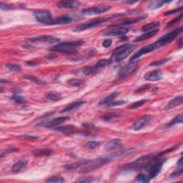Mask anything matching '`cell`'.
I'll use <instances>...</instances> for the list:
<instances>
[{"mask_svg":"<svg viewBox=\"0 0 183 183\" xmlns=\"http://www.w3.org/2000/svg\"><path fill=\"white\" fill-rule=\"evenodd\" d=\"M182 27H179V28L173 29L172 31L170 32H168L166 34H165V35L161 37L157 42H155L152 44L155 50L160 47H162L167 45V44L171 42L174 40L180 34L182 33Z\"/></svg>","mask_w":183,"mask_h":183,"instance_id":"cell-3","label":"cell"},{"mask_svg":"<svg viewBox=\"0 0 183 183\" xmlns=\"http://www.w3.org/2000/svg\"><path fill=\"white\" fill-rule=\"evenodd\" d=\"M121 145H122V140L120 139H114L106 143L105 150L106 151H112L120 147Z\"/></svg>","mask_w":183,"mask_h":183,"instance_id":"cell-16","label":"cell"},{"mask_svg":"<svg viewBox=\"0 0 183 183\" xmlns=\"http://www.w3.org/2000/svg\"><path fill=\"white\" fill-rule=\"evenodd\" d=\"M84 44L83 40H77L71 42H64L50 48V50L58 52L61 53H66L69 54H77L76 48L81 47Z\"/></svg>","mask_w":183,"mask_h":183,"instance_id":"cell-1","label":"cell"},{"mask_svg":"<svg viewBox=\"0 0 183 183\" xmlns=\"http://www.w3.org/2000/svg\"><path fill=\"white\" fill-rule=\"evenodd\" d=\"M158 31H159V29H155V30L147 32H145V34H141L140 36L137 37V38L135 39L134 42H141V41L145 40V39H150V38L152 37L155 35V34L158 32Z\"/></svg>","mask_w":183,"mask_h":183,"instance_id":"cell-24","label":"cell"},{"mask_svg":"<svg viewBox=\"0 0 183 183\" xmlns=\"http://www.w3.org/2000/svg\"><path fill=\"white\" fill-rule=\"evenodd\" d=\"M117 115H116L115 113H107V114H105L103 116H102V119L103 120L105 121H110L112 120V118L117 117Z\"/></svg>","mask_w":183,"mask_h":183,"instance_id":"cell-45","label":"cell"},{"mask_svg":"<svg viewBox=\"0 0 183 183\" xmlns=\"http://www.w3.org/2000/svg\"><path fill=\"white\" fill-rule=\"evenodd\" d=\"M24 78H26V79H27V80L33 82H35L36 84H38V85H44V84H45V82H43L42 80H39V79L35 77H33V76H31V75L25 76L24 77Z\"/></svg>","mask_w":183,"mask_h":183,"instance_id":"cell-40","label":"cell"},{"mask_svg":"<svg viewBox=\"0 0 183 183\" xmlns=\"http://www.w3.org/2000/svg\"><path fill=\"white\" fill-rule=\"evenodd\" d=\"M170 2H167V1H162V0H158V1H154L152 2L151 3L148 5V7L150 9H157L158 8H160L162 7L165 4L170 3Z\"/></svg>","mask_w":183,"mask_h":183,"instance_id":"cell-28","label":"cell"},{"mask_svg":"<svg viewBox=\"0 0 183 183\" xmlns=\"http://www.w3.org/2000/svg\"><path fill=\"white\" fill-rule=\"evenodd\" d=\"M125 3H126V4H133L137 3V2H125Z\"/></svg>","mask_w":183,"mask_h":183,"instance_id":"cell-53","label":"cell"},{"mask_svg":"<svg viewBox=\"0 0 183 183\" xmlns=\"http://www.w3.org/2000/svg\"><path fill=\"white\" fill-rule=\"evenodd\" d=\"M113 17H103V18L94 19L92 21H90L89 22H87L85 24H82L81 25H79L76 27V29L74 31L75 32H82L86 29H89L93 27H95L97 26L100 25V24L105 23V22H109L110 19H112Z\"/></svg>","mask_w":183,"mask_h":183,"instance_id":"cell-6","label":"cell"},{"mask_svg":"<svg viewBox=\"0 0 183 183\" xmlns=\"http://www.w3.org/2000/svg\"><path fill=\"white\" fill-rule=\"evenodd\" d=\"M100 70H101L100 69L95 65V66L86 67L83 69L82 72L86 75H92V74H95L96 72H99Z\"/></svg>","mask_w":183,"mask_h":183,"instance_id":"cell-27","label":"cell"},{"mask_svg":"<svg viewBox=\"0 0 183 183\" xmlns=\"http://www.w3.org/2000/svg\"><path fill=\"white\" fill-rule=\"evenodd\" d=\"M129 29L125 27H113L110 28L107 31L105 32V35H115V36H122L127 34Z\"/></svg>","mask_w":183,"mask_h":183,"instance_id":"cell-14","label":"cell"},{"mask_svg":"<svg viewBox=\"0 0 183 183\" xmlns=\"http://www.w3.org/2000/svg\"><path fill=\"white\" fill-rule=\"evenodd\" d=\"M111 62H112V60H111V59H100V60H99L98 62L96 64V65H97L100 70H102V68H105V67L110 65Z\"/></svg>","mask_w":183,"mask_h":183,"instance_id":"cell-33","label":"cell"},{"mask_svg":"<svg viewBox=\"0 0 183 183\" xmlns=\"http://www.w3.org/2000/svg\"><path fill=\"white\" fill-rule=\"evenodd\" d=\"M182 174V167H177V170L173 172L171 175H170V178H177L179 177L180 175Z\"/></svg>","mask_w":183,"mask_h":183,"instance_id":"cell-42","label":"cell"},{"mask_svg":"<svg viewBox=\"0 0 183 183\" xmlns=\"http://www.w3.org/2000/svg\"><path fill=\"white\" fill-rule=\"evenodd\" d=\"M34 15L37 21L40 22V23L48 24V25H49V24L53 19L50 12L46 10L35 11L34 12Z\"/></svg>","mask_w":183,"mask_h":183,"instance_id":"cell-8","label":"cell"},{"mask_svg":"<svg viewBox=\"0 0 183 183\" xmlns=\"http://www.w3.org/2000/svg\"><path fill=\"white\" fill-rule=\"evenodd\" d=\"M133 49V46L130 44H125L119 46L114 50L112 54V59L116 62H120L130 55L132 52Z\"/></svg>","mask_w":183,"mask_h":183,"instance_id":"cell-4","label":"cell"},{"mask_svg":"<svg viewBox=\"0 0 183 183\" xmlns=\"http://www.w3.org/2000/svg\"><path fill=\"white\" fill-rule=\"evenodd\" d=\"M6 67L9 69L10 71L12 72H19L22 70V67L20 65H14V64H8Z\"/></svg>","mask_w":183,"mask_h":183,"instance_id":"cell-41","label":"cell"},{"mask_svg":"<svg viewBox=\"0 0 183 183\" xmlns=\"http://www.w3.org/2000/svg\"><path fill=\"white\" fill-rule=\"evenodd\" d=\"M148 161L149 162L147 164H145L143 167L148 172V176L152 179V178L157 177V175L161 171L162 165L164 164L165 160L157 159V157H155L149 160Z\"/></svg>","mask_w":183,"mask_h":183,"instance_id":"cell-2","label":"cell"},{"mask_svg":"<svg viewBox=\"0 0 183 183\" xmlns=\"http://www.w3.org/2000/svg\"><path fill=\"white\" fill-rule=\"evenodd\" d=\"M82 126L83 127H87V128H95V126H94V125L91 124V123H84V124H82Z\"/></svg>","mask_w":183,"mask_h":183,"instance_id":"cell-52","label":"cell"},{"mask_svg":"<svg viewBox=\"0 0 183 183\" xmlns=\"http://www.w3.org/2000/svg\"><path fill=\"white\" fill-rule=\"evenodd\" d=\"M27 165V161H26V160H19V161L16 162L15 164H14L13 167H12V172H18L22 169H24V167H26Z\"/></svg>","mask_w":183,"mask_h":183,"instance_id":"cell-26","label":"cell"},{"mask_svg":"<svg viewBox=\"0 0 183 183\" xmlns=\"http://www.w3.org/2000/svg\"><path fill=\"white\" fill-rule=\"evenodd\" d=\"M118 92H114L111 93L110 95L107 96V97H105L103 99V100H102L100 101V102H99V105H104L105 106L107 104L110 103L111 102H112V101H114V100L117 97V96L118 95Z\"/></svg>","mask_w":183,"mask_h":183,"instance_id":"cell-25","label":"cell"},{"mask_svg":"<svg viewBox=\"0 0 183 183\" xmlns=\"http://www.w3.org/2000/svg\"><path fill=\"white\" fill-rule=\"evenodd\" d=\"M85 103L84 101H76V102H72L70 105H68L67 106L63 109L62 110H61L60 113H66V112H72V111L77 110L78 107H81L83 104Z\"/></svg>","mask_w":183,"mask_h":183,"instance_id":"cell-19","label":"cell"},{"mask_svg":"<svg viewBox=\"0 0 183 183\" xmlns=\"http://www.w3.org/2000/svg\"><path fill=\"white\" fill-rule=\"evenodd\" d=\"M111 9L110 6L102 4V5H98L96 7H90V8L84 9L81 11V14L83 15H96V14H101L107 12Z\"/></svg>","mask_w":183,"mask_h":183,"instance_id":"cell-7","label":"cell"},{"mask_svg":"<svg viewBox=\"0 0 183 183\" xmlns=\"http://www.w3.org/2000/svg\"><path fill=\"white\" fill-rule=\"evenodd\" d=\"M67 83L71 86L80 87L83 85L84 81L80 80V79H70L67 82Z\"/></svg>","mask_w":183,"mask_h":183,"instance_id":"cell-35","label":"cell"},{"mask_svg":"<svg viewBox=\"0 0 183 183\" xmlns=\"http://www.w3.org/2000/svg\"><path fill=\"white\" fill-rule=\"evenodd\" d=\"M46 98L49 100L52 101H59L62 100V97L60 95L56 92H49L46 95Z\"/></svg>","mask_w":183,"mask_h":183,"instance_id":"cell-34","label":"cell"},{"mask_svg":"<svg viewBox=\"0 0 183 183\" xmlns=\"http://www.w3.org/2000/svg\"><path fill=\"white\" fill-rule=\"evenodd\" d=\"M110 162V158L100 157L97 159L89 160V162L85 165H84L81 169V171L82 173H88L90 172H92L93 170H95L98 168L101 167L103 165L107 164Z\"/></svg>","mask_w":183,"mask_h":183,"instance_id":"cell-5","label":"cell"},{"mask_svg":"<svg viewBox=\"0 0 183 183\" xmlns=\"http://www.w3.org/2000/svg\"><path fill=\"white\" fill-rule=\"evenodd\" d=\"M79 5H80V3L76 1H61L57 4L59 7L65 9H74Z\"/></svg>","mask_w":183,"mask_h":183,"instance_id":"cell-20","label":"cell"},{"mask_svg":"<svg viewBox=\"0 0 183 183\" xmlns=\"http://www.w3.org/2000/svg\"><path fill=\"white\" fill-rule=\"evenodd\" d=\"M151 120H152V116L151 115L142 116L135 120L134 124L132 126V128L135 131H139L145 127L146 125L151 122Z\"/></svg>","mask_w":183,"mask_h":183,"instance_id":"cell-10","label":"cell"},{"mask_svg":"<svg viewBox=\"0 0 183 183\" xmlns=\"http://www.w3.org/2000/svg\"><path fill=\"white\" fill-rule=\"evenodd\" d=\"M90 160H80L79 162H76L74 163H72L70 165H66L65 166V168L67 170H70V171H72V170H75L77 169L79 167H83L84 165H85L87 163L89 162Z\"/></svg>","mask_w":183,"mask_h":183,"instance_id":"cell-23","label":"cell"},{"mask_svg":"<svg viewBox=\"0 0 183 183\" xmlns=\"http://www.w3.org/2000/svg\"><path fill=\"white\" fill-rule=\"evenodd\" d=\"M162 78V72L160 70L150 71L145 75V79L147 81L157 82L161 80Z\"/></svg>","mask_w":183,"mask_h":183,"instance_id":"cell-13","label":"cell"},{"mask_svg":"<svg viewBox=\"0 0 183 183\" xmlns=\"http://www.w3.org/2000/svg\"><path fill=\"white\" fill-rule=\"evenodd\" d=\"M70 117H58V118H55L53 119V120L47 121V122H44L42 123L40 125H42L44 127H54V126H57L59 125L62 124V123L67 122L70 120Z\"/></svg>","mask_w":183,"mask_h":183,"instance_id":"cell-15","label":"cell"},{"mask_svg":"<svg viewBox=\"0 0 183 183\" xmlns=\"http://www.w3.org/2000/svg\"><path fill=\"white\" fill-rule=\"evenodd\" d=\"M65 182L63 177L60 176H54L49 177V179L46 180V182Z\"/></svg>","mask_w":183,"mask_h":183,"instance_id":"cell-38","label":"cell"},{"mask_svg":"<svg viewBox=\"0 0 183 183\" xmlns=\"http://www.w3.org/2000/svg\"><path fill=\"white\" fill-rule=\"evenodd\" d=\"M94 181V180L91 177H82L81 179H79L77 182H91Z\"/></svg>","mask_w":183,"mask_h":183,"instance_id":"cell-50","label":"cell"},{"mask_svg":"<svg viewBox=\"0 0 183 183\" xmlns=\"http://www.w3.org/2000/svg\"><path fill=\"white\" fill-rule=\"evenodd\" d=\"M182 7H178V8H176V9H172V10L166 12H165V13H164V15L165 16L171 15V14H175V13H177V12H182Z\"/></svg>","mask_w":183,"mask_h":183,"instance_id":"cell-46","label":"cell"},{"mask_svg":"<svg viewBox=\"0 0 183 183\" xmlns=\"http://www.w3.org/2000/svg\"><path fill=\"white\" fill-rule=\"evenodd\" d=\"M133 152V150L132 149H127V150H121L120 151H117L115 153H112L110 155L109 158L110 159H117V158H120L127 155H130V153Z\"/></svg>","mask_w":183,"mask_h":183,"instance_id":"cell-21","label":"cell"},{"mask_svg":"<svg viewBox=\"0 0 183 183\" xmlns=\"http://www.w3.org/2000/svg\"><path fill=\"white\" fill-rule=\"evenodd\" d=\"M183 102V97L182 95L177 96V97L172 99V100H170L169 102L167 103V105L165 106V110H172V109L177 107V106L181 105Z\"/></svg>","mask_w":183,"mask_h":183,"instance_id":"cell-17","label":"cell"},{"mask_svg":"<svg viewBox=\"0 0 183 183\" xmlns=\"http://www.w3.org/2000/svg\"><path fill=\"white\" fill-rule=\"evenodd\" d=\"M27 40L33 42H48V43H55L59 41V39L55 37L54 36L51 35H43V36H39L35 37H32L27 39Z\"/></svg>","mask_w":183,"mask_h":183,"instance_id":"cell-12","label":"cell"},{"mask_svg":"<svg viewBox=\"0 0 183 183\" xmlns=\"http://www.w3.org/2000/svg\"><path fill=\"white\" fill-rule=\"evenodd\" d=\"M151 178L148 176V175L144 174V173H140L135 178V182H144L147 183L150 181Z\"/></svg>","mask_w":183,"mask_h":183,"instance_id":"cell-32","label":"cell"},{"mask_svg":"<svg viewBox=\"0 0 183 183\" xmlns=\"http://www.w3.org/2000/svg\"><path fill=\"white\" fill-rule=\"evenodd\" d=\"M182 122H183V117H182V115L180 114V115L176 116L175 118H173L172 120L168 123V124L167 125V127H172V126L177 125V124H181V123H182Z\"/></svg>","mask_w":183,"mask_h":183,"instance_id":"cell-31","label":"cell"},{"mask_svg":"<svg viewBox=\"0 0 183 183\" xmlns=\"http://www.w3.org/2000/svg\"><path fill=\"white\" fill-rule=\"evenodd\" d=\"M147 100H140V101H137V102H133L132 104H131L130 105H129V107L128 108L130 109H137V108H139L140 107H142L145 105V104L147 102Z\"/></svg>","mask_w":183,"mask_h":183,"instance_id":"cell-37","label":"cell"},{"mask_svg":"<svg viewBox=\"0 0 183 183\" xmlns=\"http://www.w3.org/2000/svg\"><path fill=\"white\" fill-rule=\"evenodd\" d=\"M137 70V65L135 62H130L127 65L121 69L118 72V78L120 80L127 77L128 76L132 75V73L135 72V71Z\"/></svg>","mask_w":183,"mask_h":183,"instance_id":"cell-9","label":"cell"},{"mask_svg":"<svg viewBox=\"0 0 183 183\" xmlns=\"http://www.w3.org/2000/svg\"><path fill=\"white\" fill-rule=\"evenodd\" d=\"M32 153L35 156H49L52 153V151L49 149H40L32 151Z\"/></svg>","mask_w":183,"mask_h":183,"instance_id":"cell-29","label":"cell"},{"mask_svg":"<svg viewBox=\"0 0 183 183\" xmlns=\"http://www.w3.org/2000/svg\"><path fill=\"white\" fill-rule=\"evenodd\" d=\"M72 21V18L70 16H62L56 19H53L49 25H59V24H65L70 23Z\"/></svg>","mask_w":183,"mask_h":183,"instance_id":"cell-18","label":"cell"},{"mask_svg":"<svg viewBox=\"0 0 183 183\" xmlns=\"http://www.w3.org/2000/svg\"><path fill=\"white\" fill-rule=\"evenodd\" d=\"M112 39H105V40L103 41L102 42V46L104 47L105 48H107V47H110L112 45Z\"/></svg>","mask_w":183,"mask_h":183,"instance_id":"cell-48","label":"cell"},{"mask_svg":"<svg viewBox=\"0 0 183 183\" xmlns=\"http://www.w3.org/2000/svg\"><path fill=\"white\" fill-rule=\"evenodd\" d=\"M182 15L181 14V15L180 16H179V17H176V18H175V19H172L171 21H170L169 22H168V26H172V25H175V24H177L178 22H179L180 19H182Z\"/></svg>","mask_w":183,"mask_h":183,"instance_id":"cell-47","label":"cell"},{"mask_svg":"<svg viewBox=\"0 0 183 183\" xmlns=\"http://www.w3.org/2000/svg\"><path fill=\"white\" fill-rule=\"evenodd\" d=\"M0 8L2 9H5V10H7V9H9L11 8V7L8 5V4H4L3 2H1L0 3Z\"/></svg>","mask_w":183,"mask_h":183,"instance_id":"cell-51","label":"cell"},{"mask_svg":"<svg viewBox=\"0 0 183 183\" xmlns=\"http://www.w3.org/2000/svg\"><path fill=\"white\" fill-rule=\"evenodd\" d=\"M159 25L160 23L158 22H151V23L145 24V26L142 27V31L145 32H147L155 30V29H157V27Z\"/></svg>","mask_w":183,"mask_h":183,"instance_id":"cell-30","label":"cell"},{"mask_svg":"<svg viewBox=\"0 0 183 183\" xmlns=\"http://www.w3.org/2000/svg\"><path fill=\"white\" fill-rule=\"evenodd\" d=\"M100 145V143L99 142H97V141H90V142H87L85 145H84V147L87 150H93L95 149V148L97 147Z\"/></svg>","mask_w":183,"mask_h":183,"instance_id":"cell-36","label":"cell"},{"mask_svg":"<svg viewBox=\"0 0 183 183\" xmlns=\"http://www.w3.org/2000/svg\"><path fill=\"white\" fill-rule=\"evenodd\" d=\"M127 102L125 100H119V101H112V102H111L110 103L107 104V105H105V107H115V106H120V105H125V104Z\"/></svg>","mask_w":183,"mask_h":183,"instance_id":"cell-39","label":"cell"},{"mask_svg":"<svg viewBox=\"0 0 183 183\" xmlns=\"http://www.w3.org/2000/svg\"><path fill=\"white\" fill-rule=\"evenodd\" d=\"M169 61H170V59H161V60L156 61V62H154L151 63L150 66H160V65H165V64L167 63Z\"/></svg>","mask_w":183,"mask_h":183,"instance_id":"cell-44","label":"cell"},{"mask_svg":"<svg viewBox=\"0 0 183 183\" xmlns=\"http://www.w3.org/2000/svg\"><path fill=\"white\" fill-rule=\"evenodd\" d=\"M19 137L23 140H34L38 139V137H36V136H31V135H22Z\"/></svg>","mask_w":183,"mask_h":183,"instance_id":"cell-49","label":"cell"},{"mask_svg":"<svg viewBox=\"0 0 183 183\" xmlns=\"http://www.w3.org/2000/svg\"><path fill=\"white\" fill-rule=\"evenodd\" d=\"M12 99L14 101V102L19 104H25L27 102V100L24 99V97H21V96L19 95H14L13 97H12Z\"/></svg>","mask_w":183,"mask_h":183,"instance_id":"cell-43","label":"cell"},{"mask_svg":"<svg viewBox=\"0 0 183 183\" xmlns=\"http://www.w3.org/2000/svg\"><path fill=\"white\" fill-rule=\"evenodd\" d=\"M54 130L57 132L63 133V134H71L73 133L75 130V126L73 125H65V126H60L54 128Z\"/></svg>","mask_w":183,"mask_h":183,"instance_id":"cell-22","label":"cell"},{"mask_svg":"<svg viewBox=\"0 0 183 183\" xmlns=\"http://www.w3.org/2000/svg\"><path fill=\"white\" fill-rule=\"evenodd\" d=\"M155 50L154 47H153L152 44H151L150 45H147V46H145L144 47L141 48L140 49H139L137 52H136L134 55L132 57V58L130 59V62H135L137 60V59H139L140 57H142V55H145L146 54H148V53H150L152 52Z\"/></svg>","mask_w":183,"mask_h":183,"instance_id":"cell-11","label":"cell"}]
</instances>
